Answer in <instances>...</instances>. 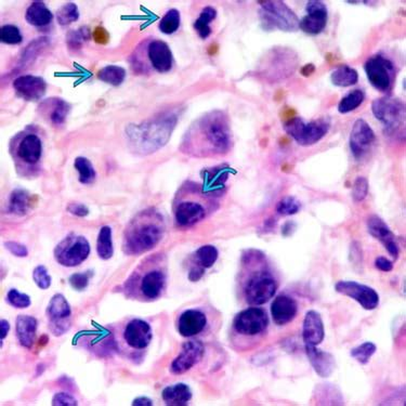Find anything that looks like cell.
Masks as SVG:
<instances>
[{
	"mask_svg": "<svg viewBox=\"0 0 406 406\" xmlns=\"http://www.w3.org/2000/svg\"><path fill=\"white\" fill-rule=\"evenodd\" d=\"M232 146V132L226 113L214 110L195 120L181 142L180 151L194 158L222 156Z\"/></svg>",
	"mask_w": 406,
	"mask_h": 406,
	"instance_id": "6da1fadb",
	"label": "cell"
},
{
	"mask_svg": "<svg viewBox=\"0 0 406 406\" xmlns=\"http://www.w3.org/2000/svg\"><path fill=\"white\" fill-rule=\"evenodd\" d=\"M165 222L156 209L138 212L125 228L122 251L127 256L146 254L158 246L164 236Z\"/></svg>",
	"mask_w": 406,
	"mask_h": 406,
	"instance_id": "7a4b0ae2",
	"label": "cell"
},
{
	"mask_svg": "<svg viewBox=\"0 0 406 406\" xmlns=\"http://www.w3.org/2000/svg\"><path fill=\"white\" fill-rule=\"evenodd\" d=\"M177 122V114L166 112L141 124L129 125L125 129L128 146L140 156L156 153L170 141Z\"/></svg>",
	"mask_w": 406,
	"mask_h": 406,
	"instance_id": "3957f363",
	"label": "cell"
},
{
	"mask_svg": "<svg viewBox=\"0 0 406 406\" xmlns=\"http://www.w3.org/2000/svg\"><path fill=\"white\" fill-rule=\"evenodd\" d=\"M167 273L163 257L153 255L139 263L124 284L125 296L138 301H154L163 296Z\"/></svg>",
	"mask_w": 406,
	"mask_h": 406,
	"instance_id": "277c9868",
	"label": "cell"
},
{
	"mask_svg": "<svg viewBox=\"0 0 406 406\" xmlns=\"http://www.w3.org/2000/svg\"><path fill=\"white\" fill-rule=\"evenodd\" d=\"M132 70L138 74L168 73L174 65L170 46L160 39L148 40L137 48L130 58Z\"/></svg>",
	"mask_w": 406,
	"mask_h": 406,
	"instance_id": "5b68a950",
	"label": "cell"
},
{
	"mask_svg": "<svg viewBox=\"0 0 406 406\" xmlns=\"http://www.w3.org/2000/svg\"><path fill=\"white\" fill-rule=\"evenodd\" d=\"M10 153L17 172L22 176L31 177L40 170L39 163L43 156V141L34 132L29 129L18 134L10 144Z\"/></svg>",
	"mask_w": 406,
	"mask_h": 406,
	"instance_id": "8992f818",
	"label": "cell"
},
{
	"mask_svg": "<svg viewBox=\"0 0 406 406\" xmlns=\"http://www.w3.org/2000/svg\"><path fill=\"white\" fill-rule=\"evenodd\" d=\"M186 196L177 195L178 201L175 204V221L180 228H190L204 220L210 212L209 207L216 200L204 192L202 186H198L196 198H190L186 192Z\"/></svg>",
	"mask_w": 406,
	"mask_h": 406,
	"instance_id": "52a82bcc",
	"label": "cell"
},
{
	"mask_svg": "<svg viewBox=\"0 0 406 406\" xmlns=\"http://www.w3.org/2000/svg\"><path fill=\"white\" fill-rule=\"evenodd\" d=\"M152 338V329L148 322L141 319H132L126 323L120 334H118L116 345L120 351L134 359V353L139 355L148 349Z\"/></svg>",
	"mask_w": 406,
	"mask_h": 406,
	"instance_id": "ba28073f",
	"label": "cell"
},
{
	"mask_svg": "<svg viewBox=\"0 0 406 406\" xmlns=\"http://www.w3.org/2000/svg\"><path fill=\"white\" fill-rule=\"evenodd\" d=\"M261 24L267 31L279 30L296 32L299 30V19L295 12L283 1H262L259 10Z\"/></svg>",
	"mask_w": 406,
	"mask_h": 406,
	"instance_id": "9c48e42d",
	"label": "cell"
},
{
	"mask_svg": "<svg viewBox=\"0 0 406 406\" xmlns=\"http://www.w3.org/2000/svg\"><path fill=\"white\" fill-rule=\"evenodd\" d=\"M298 66L296 52L288 48H274L265 57L262 74L265 80L279 82L293 75Z\"/></svg>",
	"mask_w": 406,
	"mask_h": 406,
	"instance_id": "30bf717a",
	"label": "cell"
},
{
	"mask_svg": "<svg viewBox=\"0 0 406 406\" xmlns=\"http://www.w3.org/2000/svg\"><path fill=\"white\" fill-rule=\"evenodd\" d=\"M329 128L331 122L329 118H319L307 122L303 118H295L284 125L286 134L301 146H315L326 136Z\"/></svg>",
	"mask_w": 406,
	"mask_h": 406,
	"instance_id": "8fae6325",
	"label": "cell"
},
{
	"mask_svg": "<svg viewBox=\"0 0 406 406\" xmlns=\"http://www.w3.org/2000/svg\"><path fill=\"white\" fill-rule=\"evenodd\" d=\"M277 291V283L268 271L259 270L248 273L243 284L245 300L248 305H261L273 298Z\"/></svg>",
	"mask_w": 406,
	"mask_h": 406,
	"instance_id": "7c38bea8",
	"label": "cell"
},
{
	"mask_svg": "<svg viewBox=\"0 0 406 406\" xmlns=\"http://www.w3.org/2000/svg\"><path fill=\"white\" fill-rule=\"evenodd\" d=\"M372 110L376 120L383 124L386 132L395 134L405 124V106L397 98H381L374 100Z\"/></svg>",
	"mask_w": 406,
	"mask_h": 406,
	"instance_id": "4fadbf2b",
	"label": "cell"
},
{
	"mask_svg": "<svg viewBox=\"0 0 406 406\" xmlns=\"http://www.w3.org/2000/svg\"><path fill=\"white\" fill-rule=\"evenodd\" d=\"M90 244L82 235L71 233L54 248V259L66 268H74L82 265L89 257Z\"/></svg>",
	"mask_w": 406,
	"mask_h": 406,
	"instance_id": "5bb4252c",
	"label": "cell"
},
{
	"mask_svg": "<svg viewBox=\"0 0 406 406\" xmlns=\"http://www.w3.org/2000/svg\"><path fill=\"white\" fill-rule=\"evenodd\" d=\"M365 73L369 82L378 91L386 92L391 89L395 82V65L381 54H375L365 63Z\"/></svg>",
	"mask_w": 406,
	"mask_h": 406,
	"instance_id": "9a60e30c",
	"label": "cell"
},
{
	"mask_svg": "<svg viewBox=\"0 0 406 406\" xmlns=\"http://www.w3.org/2000/svg\"><path fill=\"white\" fill-rule=\"evenodd\" d=\"M269 325V317L263 309L247 307L241 311L233 321V331L241 337H255L260 335Z\"/></svg>",
	"mask_w": 406,
	"mask_h": 406,
	"instance_id": "2e32d148",
	"label": "cell"
},
{
	"mask_svg": "<svg viewBox=\"0 0 406 406\" xmlns=\"http://www.w3.org/2000/svg\"><path fill=\"white\" fill-rule=\"evenodd\" d=\"M48 327L54 336L63 335L71 327L72 309L65 297L61 293L54 295L46 310Z\"/></svg>",
	"mask_w": 406,
	"mask_h": 406,
	"instance_id": "e0dca14e",
	"label": "cell"
},
{
	"mask_svg": "<svg viewBox=\"0 0 406 406\" xmlns=\"http://www.w3.org/2000/svg\"><path fill=\"white\" fill-rule=\"evenodd\" d=\"M336 291L357 301L365 310H375L379 305V295L375 289L355 281H341L335 286Z\"/></svg>",
	"mask_w": 406,
	"mask_h": 406,
	"instance_id": "ac0fdd59",
	"label": "cell"
},
{
	"mask_svg": "<svg viewBox=\"0 0 406 406\" xmlns=\"http://www.w3.org/2000/svg\"><path fill=\"white\" fill-rule=\"evenodd\" d=\"M376 136L369 122L364 120H355L350 134V150L355 160H360L373 148Z\"/></svg>",
	"mask_w": 406,
	"mask_h": 406,
	"instance_id": "d6986e66",
	"label": "cell"
},
{
	"mask_svg": "<svg viewBox=\"0 0 406 406\" xmlns=\"http://www.w3.org/2000/svg\"><path fill=\"white\" fill-rule=\"evenodd\" d=\"M204 345L200 341H190L184 343L178 357L172 361L170 372L174 375H182L198 365L204 357Z\"/></svg>",
	"mask_w": 406,
	"mask_h": 406,
	"instance_id": "ffe728a7",
	"label": "cell"
},
{
	"mask_svg": "<svg viewBox=\"0 0 406 406\" xmlns=\"http://www.w3.org/2000/svg\"><path fill=\"white\" fill-rule=\"evenodd\" d=\"M307 15L299 22V29L310 35H317L326 27L329 12L326 5L319 0H311L305 7Z\"/></svg>",
	"mask_w": 406,
	"mask_h": 406,
	"instance_id": "44dd1931",
	"label": "cell"
},
{
	"mask_svg": "<svg viewBox=\"0 0 406 406\" xmlns=\"http://www.w3.org/2000/svg\"><path fill=\"white\" fill-rule=\"evenodd\" d=\"M208 325V319L204 311L198 309H188L181 313L177 323V329L184 338H191L200 335Z\"/></svg>",
	"mask_w": 406,
	"mask_h": 406,
	"instance_id": "7402d4cb",
	"label": "cell"
},
{
	"mask_svg": "<svg viewBox=\"0 0 406 406\" xmlns=\"http://www.w3.org/2000/svg\"><path fill=\"white\" fill-rule=\"evenodd\" d=\"M13 88L22 99L38 101L47 91V82L39 76L23 75L13 80Z\"/></svg>",
	"mask_w": 406,
	"mask_h": 406,
	"instance_id": "603a6c76",
	"label": "cell"
},
{
	"mask_svg": "<svg viewBox=\"0 0 406 406\" xmlns=\"http://www.w3.org/2000/svg\"><path fill=\"white\" fill-rule=\"evenodd\" d=\"M367 229H369V234L375 237L376 240L379 241L387 249L390 256L395 260L398 259L399 246H398L397 241H395V234L390 230L387 223L378 216H371L367 219Z\"/></svg>",
	"mask_w": 406,
	"mask_h": 406,
	"instance_id": "cb8c5ba5",
	"label": "cell"
},
{
	"mask_svg": "<svg viewBox=\"0 0 406 406\" xmlns=\"http://www.w3.org/2000/svg\"><path fill=\"white\" fill-rule=\"evenodd\" d=\"M40 115L43 116L52 126H61L65 122L71 106L61 98H49L39 106Z\"/></svg>",
	"mask_w": 406,
	"mask_h": 406,
	"instance_id": "d4e9b609",
	"label": "cell"
},
{
	"mask_svg": "<svg viewBox=\"0 0 406 406\" xmlns=\"http://www.w3.org/2000/svg\"><path fill=\"white\" fill-rule=\"evenodd\" d=\"M297 312H298L297 301L287 295H279L271 305L273 321L279 326L291 323L296 317Z\"/></svg>",
	"mask_w": 406,
	"mask_h": 406,
	"instance_id": "484cf974",
	"label": "cell"
},
{
	"mask_svg": "<svg viewBox=\"0 0 406 406\" xmlns=\"http://www.w3.org/2000/svg\"><path fill=\"white\" fill-rule=\"evenodd\" d=\"M325 337L324 323L321 315L317 311L307 312L303 321V338L305 345H319Z\"/></svg>",
	"mask_w": 406,
	"mask_h": 406,
	"instance_id": "4316f807",
	"label": "cell"
},
{
	"mask_svg": "<svg viewBox=\"0 0 406 406\" xmlns=\"http://www.w3.org/2000/svg\"><path fill=\"white\" fill-rule=\"evenodd\" d=\"M305 353L315 373L322 378H327L335 371V359L331 353L323 351L317 345H305Z\"/></svg>",
	"mask_w": 406,
	"mask_h": 406,
	"instance_id": "83f0119b",
	"label": "cell"
},
{
	"mask_svg": "<svg viewBox=\"0 0 406 406\" xmlns=\"http://www.w3.org/2000/svg\"><path fill=\"white\" fill-rule=\"evenodd\" d=\"M37 319L31 315H19L15 321V333L22 347L32 349L37 331Z\"/></svg>",
	"mask_w": 406,
	"mask_h": 406,
	"instance_id": "f1b7e54d",
	"label": "cell"
},
{
	"mask_svg": "<svg viewBox=\"0 0 406 406\" xmlns=\"http://www.w3.org/2000/svg\"><path fill=\"white\" fill-rule=\"evenodd\" d=\"M162 398L166 405H188L189 402L192 399V391L186 383H176V385L165 388L162 392Z\"/></svg>",
	"mask_w": 406,
	"mask_h": 406,
	"instance_id": "f546056e",
	"label": "cell"
},
{
	"mask_svg": "<svg viewBox=\"0 0 406 406\" xmlns=\"http://www.w3.org/2000/svg\"><path fill=\"white\" fill-rule=\"evenodd\" d=\"M27 23L36 27H45L53 20V15L43 1H34L25 12Z\"/></svg>",
	"mask_w": 406,
	"mask_h": 406,
	"instance_id": "4dcf8cb0",
	"label": "cell"
},
{
	"mask_svg": "<svg viewBox=\"0 0 406 406\" xmlns=\"http://www.w3.org/2000/svg\"><path fill=\"white\" fill-rule=\"evenodd\" d=\"M31 194L23 189H15L10 194L8 212L17 216H24L31 208Z\"/></svg>",
	"mask_w": 406,
	"mask_h": 406,
	"instance_id": "1f68e13d",
	"label": "cell"
},
{
	"mask_svg": "<svg viewBox=\"0 0 406 406\" xmlns=\"http://www.w3.org/2000/svg\"><path fill=\"white\" fill-rule=\"evenodd\" d=\"M96 253L102 260H108L113 257V240H112V229L110 227L104 226L100 229L96 241Z\"/></svg>",
	"mask_w": 406,
	"mask_h": 406,
	"instance_id": "d6a6232c",
	"label": "cell"
},
{
	"mask_svg": "<svg viewBox=\"0 0 406 406\" xmlns=\"http://www.w3.org/2000/svg\"><path fill=\"white\" fill-rule=\"evenodd\" d=\"M331 80L337 87H349L357 84L359 74L351 66L341 65L331 73Z\"/></svg>",
	"mask_w": 406,
	"mask_h": 406,
	"instance_id": "836d02e7",
	"label": "cell"
},
{
	"mask_svg": "<svg viewBox=\"0 0 406 406\" xmlns=\"http://www.w3.org/2000/svg\"><path fill=\"white\" fill-rule=\"evenodd\" d=\"M217 11L215 8L206 7L201 12L200 17L194 22V29L202 39H206L212 34L210 23L216 19Z\"/></svg>",
	"mask_w": 406,
	"mask_h": 406,
	"instance_id": "e575fe53",
	"label": "cell"
},
{
	"mask_svg": "<svg viewBox=\"0 0 406 406\" xmlns=\"http://www.w3.org/2000/svg\"><path fill=\"white\" fill-rule=\"evenodd\" d=\"M98 78L108 85L120 86L126 78V70L118 65L104 66L98 73Z\"/></svg>",
	"mask_w": 406,
	"mask_h": 406,
	"instance_id": "d590c367",
	"label": "cell"
},
{
	"mask_svg": "<svg viewBox=\"0 0 406 406\" xmlns=\"http://www.w3.org/2000/svg\"><path fill=\"white\" fill-rule=\"evenodd\" d=\"M219 251L212 245H204L195 251L194 258L196 265H201L204 269L212 268L218 259Z\"/></svg>",
	"mask_w": 406,
	"mask_h": 406,
	"instance_id": "8d00e7d4",
	"label": "cell"
},
{
	"mask_svg": "<svg viewBox=\"0 0 406 406\" xmlns=\"http://www.w3.org/2000/svg\"><path fill=\"white\" fill-rule=\"evenodd\" d=\"M365 99L363 90L355 89L345 94L338 104V112L341 114H347L357 110Z\"/></svg>",
	"mask_w": 406,
	"mask_h": 406,
	"instance_id": "74e56055",
	"label": "cell"
},
{
	"mask_svg": "<svg viewBox=\"0 0 406 406\" xmlns=\"http://www.w3.org/2000/svg\"><path fill=\"white\" fill-rule=\"evenodd\" d=\"M74 167L80 174V182L82 184H94L96 178V172L94 170V165L88 158H76L74 162Z\"/></svg>",
	"mask_w": 406,
	"mask_h": 406,
	"instance_id": "f35d334b",
	"label": "cell"
},
{
	"mask_svg": "<svg viewBox=\"0 0 406 406\" xmlns=\"http://www.w3.org/2000/svg\"><path fill=\"white\" fill-rule=\"evenodd\" d=\"M181 15L180 12L177 9H170L166 12V15L162 18L158 24V29L163 34L172 35L176 33L180 27Z\"/></svg>",
	"mask_w": 406,
	"mask_h": 406,
	"instance_id": "ab89813d",
	"label": "cell"
},
{
	"mask_svg": "<svg viewBox=\"0 0 406 406\" xmlns=\"http://www.w3.org/2000/svg\"><path fill=\"white\" fill-rule=\"evenodd\" d=\"M376 351H377V347H376L375 343H371V341H367V343H362V345H357V347L353 348V349L351 350V357H353L355 361L362 364V365H365V364L369 363V360L375 355Z\"/></svg>",
	"mask_w": 406,
	"mask_h": 406,
	"instance_id": "60d3db41",
	"label": "cell"
},
{
	"mask_svg": "<svg viewBox=\"0 0 406 406\" xmlns=\"http://www.w3.org/2000/svg\"><path fill=\"white\" fill-rule=\"evenodd\" d=\"M80 18V10L73 3H68L62 6L57 11V21L60 25L66 26L77 21Z\"/></svg>",
	"mask_w": 406,
	"mask_h": 406,
	"instance_id": "b9f144b4",
	"label": "cell"
},
{
	"mask_svg": "<svg viewBox=\"0 0 406 406\" xmlns=\"http://www.w3.org/2000/svg\"><path fill=\"white\" fill-rule=\"evenodd\" d=\"M0 40L6 45H19L23 40V36L17 26L9 24L0 30Z\"/></svg>",
	"mask_w": 406,
	"mask_h": 406,
	"instance_id": "7bdbcfd3",
	"label": "cell"
},
{
	"mask_svg": "<svg viewBox=\"0 0 406 406\" xmlns=\"http://www.w3.org/2000/svg\"><path fill=\"white\" fill-rule=\"evenodd\" d=\"M300 208V202L293 196L283 198L277 205V214L281 216H293V215H296Z\"/></svg>",
	"mask_w": 406,
	"mask_h": 406,
	"instance_id": "ee69618b",
	"label": "cell"
},
{
	"mask_svg": "<svg viewBox=\"0 0 406 406\" xmlns=\"http://www.w3.org/2000/svg\"><path fill=\"white\" fill-rule=\"evenodd\" d=\"M6 300L10 305L17 307V309H26V307H29L32 305L31 297L29 295H26V293H20L15 288H11L8 291Z\"/></svg>",
	"mask_w": 406,
	"mask_h": 406,
	"instance_id": "f6af8a7d",
	"label": "cell"
},
{
	"mask_svg": "<svg viewBox=\"0 0 406 406\" xmlns=\"http://www.w3.org/2000/svg\"><path fill=\"white\" fill-rule=\"evenodd\" d=\"M88 39H89V31L87 27H80V30L68 34V45L71 49H80Z\"/></svg>",
	"mask_w": 406,
	"mask_h": 406,
	"instance_id": "bcb514c9",
	"label": "cell"
},
{
	"mask_svg": "<svg viewBox=\"0 0 406 406\" xmlns=\"http://www.w3.org/2000/svg\"><path fill=\"white\" fill-rule=\"evenodd\" d=\"M33 279L40 289H48L51 286V277L45 265H38L34 269Z\"/></svg>",
	"mask_w": 406,
	"mask_h": 406,
	"instance_id": "7dc6e473",
	"label": "cell"
},
{
	"mask_svg": "<svg viewBox=\"0 0 406 406\" xmlns=\"http://www.w3.org/2000/svg\"><path fill=\"white\" fill-rule=\"evenodd\" d=\"M369 194V181L364 177L355 179L353 188V198L355 202H362Z\"/></svg>",
	"mask_w": 406,
	"mask_h": 406,
	"instance_id": "c3c4849f",
	"label": "cell"
},
{
	"mask_svg": "<svg viewBox=\"0 0 406 406\" xmlns=\"http://www.w3.org/2000/svg\"><path fill=\"white\" fill-rule=\"evenodd\" d=\"M91 273L90 271L85 273H75V274L70 277L68 283L71 285L72 288L77 291H82L84 289L87 288L88 285H89Z\"/></svg>",
	"mask_w": 406,
	"mask_h": 406,
	"instance_id": "681fc988",
	"label": "cell"
},
{
	"mask_svg": "<svg viewBox=\"0 0 406 406\" xmlns=\"http://www.w3.org/2000/svg\"><path fill=\"white\" fill-rule=\"evenodd\" d=\"M4 246L13 256L18 257V258H25V257L29 256L27 248L24 245L20 244V243L9 241V242H6Z\"/></svg>",
	"mask_w": 406,
	"mask_h": 406,
	"instance_id": "f907efd6",
	"label": "cell"
},
{
	"mask_svg": "<svg viewBox=\"0 0 406 406\" xmlns=\"http://www.w3.org/2000/svg\"><path fill=\"white\" fill-rule=\"evenodd\" d=\"M51 404L53 406H76L77 401L73 395H68L65 392H60V393L54 395Z\"/></svg>",
	"mask_w": 406,
	"mask_h": 406,
	"instance_id": "816d5d0a",
	"label": "cell"
},
{
	"mask_svg": "<svg viewBox=\"0 0 406 406\" xmlns=\"http://www.w3.org/2000/svg\"><path fill=\"white\" fill-rule=\"evenodd\" d=\"M68 212L74 216L86 217L89 215V208L80 203H72L68 206Z\"/></svg>",
	"mask_w": 406,
	"mask_h": 406,
	"instance_id": "f5cc1de1",
	"label": "cell"
},
{
	"mask_svg": "<svg viewBox=\"0 0 406 406\" xmlns=\"http://www.w3.org/2000/svg\"><path fill=\"white\" fill-rule=\"evenodd\" d=\"M375 267L381 272H391L393 270V263L386 257H378L375 260Z\"/></svg>",
	"mask_w": 406,
	"mask_h": 406,
	"instance_id": "db71d44e",
	"label": "cell"
},
{
	"mask_svg": "<svg viewBox=\"0 0 406 406\" xmlns=\"http://www.w3.org/2000/svg\"><path fill=\"white\" fill-rule=\"evenodd\" d=\"M204 274L205 269L195 263V265H193L192 268L189 271L188 277L191 282H198L204 277Z\"/></svg>",
	"mask_w": 406,
	"mask_h": 406,
	"instance_id": "11a10c76",
	"label": "cell"
},
{
	"mask_svg": "<svg viewBox=\"0 0 406 406\" xmlns=\"http://www.w3.org/2000/svg\"><path fill=\"white\" fill-rule=\"evenodd\" d=\"M9 331V322H8L7 319H1V321H0V341H1V347H3L4 341H5L6 337H7Z\"/></svg>",
	"mask_w": 406,
	"mask_h": 406,
	"instance_id": "9f6ffc18",
	"label": "cell"
},
{
	"mask_svg": "<svg viewBox=\"0 0 406 406\" xmlns=\"http://www.w3.org/2000/svg\"><path fill=\"white\" fill-rule=\"evenodd\" d=\"M132 405L134 406H152L153 401L146 397H139L132 401Z\"/></svg>",
	"mask_w": 406,
	"mask_h": 406,
	"instance_id": "6f0895ef",
	"label": "cell"
}]
</instances>
